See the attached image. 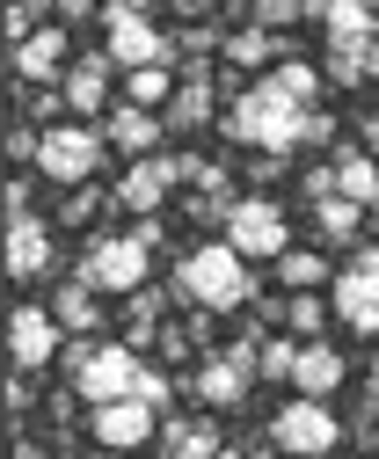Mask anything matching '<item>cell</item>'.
Instances as JSON below:
<instances>
[{"mask_svg":"<svg viewBox=\"0 0 379 459\" xmlns=\"http://www.w3.org/2000/svg\"><path fill=\"white\" fill-rule=\"evenodd\" d=\"M248 22H255V30H285V22H306V0H248Z\"/></svg>","mask_w":379,"mask_h":459,"instance_id":"obj_30","label":"cell"},{"mask_svg":"<svg viewBox=\"0 0 379 459\" xmlns=\"http://www.w3.org/2000/svg\"><path fill=\"white\" fill-rule=\"evenodd\" d=\"M365 437H372V452H379V416H372V430H365Z\"/></svg>","mask_w":379,"mask_h":459,"instance_id":"obj_45","label":"cell"},{"mask_svg":"<svg viewBox=\"0 0 379 459\" xmlns=\"http://www.w3.org/2000/svg\"><path fill=\"white\" fill-rule=\"evenodd\" d=\"M365 409H379V358H372V372H365Z\"/></svg>","mask_w":379,"mask_h":459,"instance_id":"obj_40","label":"cell"},{"mask_svg":"<svg viewBox=\"0 0 379 459\" xmlns=\"http://www.w3.org/2000/svg\"><path fill=\"white\" fill-rule=\"evenodd\" d=\"M329 307H336V321H343V328H357V335H379V277H365V270H343Z\"/></svg>","mask_w":379,"mask_h":459,"instance_id":"obj_16","label":"cell"},{"mask_svg":"<svg viewBox=\"0 0 379 459\" xmlns=\"http://www.w3.org/2000/svg\"><path fill=\"white\" fill-rule=\"evenodd\" d=\"M22 37H37V0H8V51Z\"/></svg>","mask_w":379,"mask_h":459,"instance_id":"obj_33","label":"cell"},{"mask_svg":"<svg viewBox=\"0 0 379 459\" xmlns=\"http://www.w3.org/2000/svg\"><path fill=\"white\" fill-rule=\"evenodd\" d=\"M59 335H66V328H59V314H51V307H15V314H8V351H15V372H44L51 358L66 351Z\"/></svg>","mask_w":379,"mask_h":459,"instance_id":"obj_10","label":"cell"},{"mask_svg":"<svg viewBox=\"0 0 379 459\" xmlns=\"http://www.w3.org/2000/svg\"><path fill=\"white\" fill-rule=\"evenodd\" d=\"M102 51H110L117 66H168V37L139 15V0H110V15H102Z\"/></svg>","mask_w":379,"mask_h":459,"instance_id":"obj_8","label":"cell"},{"mask_svg":"<svg viewBox=\"0 0 379 459\" xmlns=\"http://www.w3.org/2000/svg\"><path fill=\"white\" fill-rule=\"evenodd\" d=\"M336 139V117H321V109H314V117H306V139L299 146H329Z\"/></svg>","mask_w":379,"mask_h":459,"instance_id":"obj_36","label":"cell"},{"mask_svg":"<svg viewBox=\"0 0 379 459\" xmlns=\"http://www.w3.org/2000/svg\"><path fill=\"white\" fill-rule=\"evenodd\" d=\"M357 226H365V204H357V197H321V204H314V234L329 241V248L357 241Z\"/></svg>","mask_w":379,"mask_h":459,"instance_id":"obj_21","label":"cell"},{"mask_svg":"<svg viewBox=\"0 0 379 459\" xmlns=\"http://www.w3.org/2000/svg\"><path fill=\"white\" fill-rule=\"evenodd\" d=\"M81 277L95 292H146L153 277V241L146 234H95L81 248Z\"/></svg>","mask_w":379,"mask_h":459,"instance_id":"obj_4","label":"cell"},{"mask_svg":"<svg viewBox=\"0 0 379 459\" xmlns=\"http://www.w3.org/2000/svg\"><path fill=\"white\" fill-rule=\"evenodd\" d=\"M37 176L66 183V190L95 183V176H102V132H88V125H44V146H37Z\"/></svg>","mask_w":379,"mask_h":459,"instance_id":"obj_5","label":"cell"},{"mask_svg":"<svg viewBox=\"0 0 379 459\" xmlns=\"http://www.w3.org/2000/svg\"><path fill=\"white\" fill-rule=\"evenodd\" d=\"M278 81H285V95H299V102L314 109V95H321V74H314L306 59H285V66H278Z\"/></svg>","mask_w":379,"mask_h":459,"instance_id":"obj_32","label":"cell"},{"mask_svg":"<svg viewBox=\"0 0 379 459\" xmlns=\"http://www.w3.org/2000/svg\"><path fill=\"white\" fill-rule=\"evenodd\" d=\"M176 88H183V81H168V66H132L125 102H139V109H168V102H176Z\"/></svg>","mask_w":379,"mask_h":459,"instance_id":"obj_26","label":"cell"},{"mask_svg":"<svg viewBox=\"0 0 379 459\" xmlns=\"http://www.w3.org/2000/svg\"><path fill=\"white\" fill-rule=\"evenodd\" d=\"M379 0H329V44H372Z\"/></svg>","mask_w":379,"mask_h":459,"instance_id":"obj_20","label":"cell"},{"mask_svg":"<svg viewBox=\"0 0 379 459\" xmlns=\"http://www.w3.org/2000/svg\"><path fill=\"white\" fill-rule=\"evenodd\" d=\"M329 81H343V88L379 81V44H329Z\"/></svg>","mask_w":379,"mask_h":459,"instance_id":"obj_25","label":"cell"},{"mask_svg":"<svg viewBox=\"0 0 379 459\" xmlns=\"http://www.w3.org/2000/svg\"><path fill=\"white\" fill-rule=\"evenodd\" d=\"M160 125H168V117H153V109H139V102H125L117 109V117H110V132H102V139H110L125 160H146L153 146H160Z\"/></svg>","mask_w":379,"mask_h":459,"instance_id":"obj_17","label":"cell"},{"mask_svg":"<svg viewBox=\"0 0 379 459\" xmlns=\"http://www.w3.org/2000/svg\"><path fill=\"white\" fill-rule=\"evenodd\" d=\"M278 277L292 284V292H306V284H329V263H321L314 248H285L278 255Z\"/></svg>","mask_w":379,"mask_h":459,"instance_id":"obj_28","label":"cell"},{"mask_svg":"<svg viewBox=\"0 0 379 459\" xmlns=\"http://www.w3.org/2000/svg\"><path fill=\"white\" fill-rule=\"evenodd\" d=\"M306 117H314V109L299 95H285V81L270 74V81H255V88H241L227 102V139L255 146V153H292L306 139Z\"/></svg>","mask_w":379,"mask_h":459,"instance_id":"obj_1","label":"cell"},{"mask_svg":"<svg viewBox=\"0 0 379 459\" xmlns=\"http://www.w3.org/2000/svg\"><path fill=\"white\" fill-rule=\"evenodd\" d=\"M176 8H183V15H204V8H211V0H176Z\"/></svg>","mask_w":379,"mask_h":459,"instance_id":"obj_43","label":"cell"},{"mask_svg":"<svg viewBox=\"0 0 379 459\" xmlns=\"http://www.w3.org/2000/svg\"><path fill=\"white\" fill-rule=\"evenodd\" d=\"M59 15H66V22H81V15H95V0H59Z\"/></svg>","mask_w":379,"mask_h":459,"instance_id":"obj_39","label":"cell"},{"mask_svg":"<svg viewBox=\"0 0 379 459\" xmlns=\"http://www.w3.org/2000/svg\"><path fill=\"white\" fill-rule=\"evenodd\" d=\"M8 59H15V81H22V88L66 81V30H37V37H22Z\"/></svg>","mask_w":379,"mask_h":459,"instance_id":"obj_13","label":"cell"},{"mask_svg":"<svg viewBox=\"0 0 379 459\" xmlns=\"http://www.w3.org/2000/svg\"><path fill=\"white\" fill-rule=\"evenodd\" d=\"M220 459H248V452H234V445H227V452H220Z\"/></svg>","mask_w":379,"mask_h":459,"instance_id":"obj_46","label":"cell"},{"mask_svg":"<svg viewBox=\"0 0 379 459\" xmlns=\"http://www.w3.org/2000/svg\"><path fill=\"white\" fill-rule=\"evenodd\" d=\"M227 248H241L248 263H278L292 248V226H285V204L270 197H241L234 219H227Z\"/></svg>","mask_w":379,"mask_h":459,"instance_id":"obj_7","label":"cell"},{"mask_svg":"<svg viewBox=\"0 0 379 459\" xmlns=\"http://www.w3.org/2000/svg\"><path fill=\"white\" fill-rule=\"evenodd\" d=\"M220 59L227 66H241V74H255V66H270V59H278V30H227V51H220Z\"/></svg>","mask_w":379,"mask_h":459,"instance_id":"obj_22","label":"cell"},{"mask_svg":"<svg viewBox=\"0 0 379 459\" xmlns=\"http://www.w3.org/2000/svg\"><path fill=\"white\" fill-rule=\"evenodd\" d=\"M365 153H379V109L365 117Z\"/></svg>","mask_w":379,"mask_h":459,"instance_id":"obj_41","label":"cell"},{"mask_svg":"<svg viewBox=\"0 0 379 459\" xmlns=\"http://www.w3.org/2000/svg\"><path fill=\"white\" fill-rule=\"evenodd\" d=\"M8 212H30V176H8Z\"/></svg>","mask_w":379,"mask_h":459,"instance_id":"obj_37","label":"cell"},{"mask_svg":"<svg viewBox=\"0 0 379 459\" xmlns=\"http://www.w3.org/2000/svg\"><path fill=\"white\" fill-rule=\"evenodd\" d=\"M176 176H183V160H160V153H146V160H132L125 176H117V204H125V212H139V219H153L160 204H168Z\"/></svg>","mask_w":379,"mask_h":459,"instance_id":"obj_11","label":"cell"},{"mask_svg":"<svg viewBox=\"0 0 379 459\" xmlns=\"http://www.w3.org/2000/svg\"><path fill=\"white\" fill-rule=\"evenodd\" d=\"M15 459H44V452H37V445H15Z\"/></svg>","mask_w":379,"mask_h":459,"instance_id":"obj_44","label":"cell"},{"mask_svg":"<svg viewBox=\"0 0 379 459\" xmlns=\"http://www.w3.org/2000/svg\"><path fill=\"white\" fill-rule=\"evenodd\" d=\"M350 379V365H343V351H329V342H299V365H292V386L306 394V401H329L336 386Z\"/></svg>","mask_w":379,"mask_h":459,"instance_id":"obj_15","label":"cell"},{"mask_svg":"<svg viewBox=\"0 0 379 459\" xmlns=\"http://www.w3.org/2000/svg\"><path fill=\"white\" fill-rule=\"evenodd\" d=\"M51 314H59V328L88 335V328L102 321V307H95V284H88V277H66L59 292H51Z\"/></svg>","mask_w":379,"mask_h":459,"instance_id":"obj_19","label":"cell"},{"mask_svg":"<svg viewBox=\"0 0 379 459\" xmlns=\"http://www.w3.org/2000/svg\"><path fill=\"white\" fill-rule=\"evenodd\" d=\"M350 270H365V277H379V241H372V248H357V255H350Z\"/></svg>","mask_w":379,"mask_h":459,"instance_id":"obj_38","label":"cell"},{"mask_svg":"<svg viewBox=\"0 0 379 459\" xmlns=\"http://www.w3.org/2000/svg\"><path fill=\"white\" fill-rule=\"evenodd\" d=\"M336 437H343V423H336V409L329 401H285L278 416H270V445H278L285 459H321V452H336Z\"/></svg>","mask_w":379,"mask_h":459,"instance_id":"obj_6","label":"cell"},{"mask_svg":"<svg viewBox=\"0 0 379 459\" xmlns=\"http://www.w3.org/2000/svg\"><path fill=\"white\" fill-rule=\"evenodd\" d=\"M81 459H132V452H110V445H95V452H81Z\"/></svg>","mask_w":379,"mask_h":459,"instance_id":"obj_42","label":"cell"},{"mask_svg":"<svg viewBox=\"0 0 379 459\" xmlns=\"http://www.w3.org/2000/svg\"><path fill=\"white\" fill-rule=\"evenodd\" d=\"M44 270H51V226L37 212H8V277L37 284Z\"/></svg>","mask_w":379,"mask_h":459,"instance_id":"obj_12","label":"cell"},{"mask_svg":"<svg viewBox=\"0 0 379 459\" xmlns=\"http://www.w3.org/2000/svg\"><path fill=\"white\" fill-rule=\"evenodd\" d=\"M336 190L372 212V197H379V153H336Z\"/></svg>","mask_w":379,"mask_h":459,"instance_id":"obj_24","label":"cell"},{"mask_svg":"<svg viewBox=\"0 0 379 459\" xmlns=\"http://www.w3.org/2000/svg\"><path fill=\"white\" fill-rule=\"evenodd\" d=\"M176 299H190L197 314H234L255 299V277H248V255L227 248V241H204L176 263Z\"/></svg>","mask_w":379,"mask_h":459,"instance_id":"obj_2","label":"cell"},{"mask_svg":"<svg viewBox=\"0 0 379 459\" xmlns=\"http://www.w3.org/2000/svg\"><path fill=\"white\" fill-rule=\"evenodd\" d=\"M372 212H379V197H372Z\"/></svg>","mask_w":379,"mask_h":459,"instance_id":"obj_47","label":"cell"},{"mask_svg":"<svg viewBox=\"0 0 379 459\" xmlns=\"http://www.w3.org/2000/svg\"><path fill=\"white\" fill-rule=\"evenodd\" d=\"M88 423H95V445H110V452H139V445H153V437H160V409H153V401H139V394L102 401Z\"/></svg>","mask_w":379,"mask_h":459,"instance_id":"obj_9","label":"cell"},{"mask_svg":"<svg viewBox=\"0 0 379 459\" xmlns=\"http://www.w3.org/2000/svg\"><path fill=\"white\" fill-rule=\"evenodd\" d=\"M211 109H220V88H211L204 66H190V81H183L176 102H168V125H176V132H197V125H211Z\"/></svg>","mask_w":379,"mask_h":459,"instance_id":"obj_18","label":"cell"},{"mask_svg":"<svg viewBox=\"0 0 379 459\" xmlns=\"http://www.w3.org/2000/svg\"><path fill=\"white\" fill-rule=\"evenodd\" d=\"M110 51H88V59H73L66 66V81H59V95H66V109H73V117H95V109L102 102H110Z\"/></svg>","mask_w":379,"mask_h":459,"instance_id":"obj_14","label":"cell"},{"mask_svg":"<svg viewBox=\"0 0 379 459\" xmlns=\"http://www.w3.org/2000/svg\"><path fill=\"white\" fill-rule=\"evenodd\" d=\"M329 314H336V307H321V299H314V292H299V299H292V307H285V321H292V328H299V342H314V335H321V321H329Z\"/></svg>","mask_w":379,"mask_h":459,"instance_id":"obj_31","label":"cell"},{"mask_svg":"<svg viewBox=\"0 0 379 459\" xmlns=\"http://www.w3.org/2000/svg\"><path fill=\"white\" fill-rule=\"evenodd\" d=\"M139 372H146V358L132 351V342H73L66 351V379H73L81 401H95V409L139 394Z\"/></svg>","mask_w":379,"mask_h":459,"instance_id":"obj_3","label":"cell"},{"mask_svg":"<svg viewBox=\"0 0 379 459\" xmlns=\"http://www.w3.org/2000/svg\"><path fill=\"white\" fill-rule=\"evenodd\" d=\"M292 365H299V342H285V335H263V358H255V379H292Z\"/></svg>","mask_w":379,"mask_h":459,"instance_id":"obj_29","label":"cell"},{"mask_svg":"<svg viewBox=\"0 0 379 459\" xmlns=\"http://www.w3.org/2000/svg\"><path fill=\"white\" fill-rule=\"evenodd\" d=\"M153 321H160V292H125V342L132 351H146V342L160 335Z\"/></svg>","mask_w":379,"mask_h":459,"instance_id":"obj_27","label":"cell"},{"mask_svg":"<svg viewBox=\"0 0 379 459\" xmlns=\"http://www.w3.org/2000/svg\"><path fill=\"white\" fill-rule=\"evenodd\" d=\"M160 445H168V459H220V430L211 423H160Z\"/></svg>","mask_w":379,"mask_h":459,"instance_id":"obj_23","label":"cell"},{"mask_svg":"<svg viewBox=\"0 0 379 459\" xmlns=\"http://www.w3.org/2000/svg\"><path fill=\"white\" fill-rule=\"evenodd\" d=\"M37 146H44V132H30V125L8 132V160H37Z\"/></svg>","mask_w":379,"mask_h":459,"instance_id":"obj_35","label":"cell"},{"mask_svg":"<svg viewBox=\"0 0 379 459\" xmlns=\"http://www.w3.org/2000/svg\"><path fill=\"white\" fill-rule=\"evenodd\" d=\"M299 190H306V204H321V197H343V190H336V160H329V168H306V176H299Z\"/></svg>","mask_w":379,"mask_h":459,"instance_id":"obj_34","label":"cell"}]
</instances>
